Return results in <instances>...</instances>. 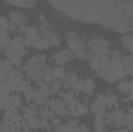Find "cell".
<instances>
[{
    "mask_svg": "<svg viewBox=\"0 0 133 132\" xmlns=\"http://www.w3.org/2000/svg\"><path fill=\"white\" fill-rule=\"evenodd\" d=\"M61 87H62V82L61 81H53L51 84H50V89H51V93H57L59 90H61Z\"/></svg>",
    "mask_w": 133,
    "mask_h": 132,
    "instance_id": "28",
    "label": "cell"
},
{
    "mask_svg": "<svg viewBox=\"0 0 133 132\" xmlns=\"http://www.w3.org/2000/svg\"><path fill=\"white\" fill-rule=\"evenodd\" d=\"M111 53L110 40H107L102 36H95L87 42V59L90 68L98 71L101 67V62Z\"/></svg>",
    "mask_w": 133,
    "mask_h": 132,
    "instance_id": "2",
    "label": "cell"
},
{
    "mask_svg": "<svg viewBox=\"0 0 133 132\" xmlns=\"http://www.w3.org/2000/svg\"><path fill=\"white\" fill-rule=\"evenodd\" d=\"M105 120H107V123H108L110 126H115V128H118V129H121L122 126L127 124V121H125V113H124V110H121V109H113L111 112H108V113L105 115Z\"/></svg>",
    "mask_w": 133,
    "mask_h": 132,
    "instance_id": "9",
    "label": "cell"
},
{
    "mask_svg": "<svg viewBox=\"0 0 133 132\" xmlns=\"http://www.w3.org/2000/svg\"><path fill=\"white\" fill-rule=\"evenodd\" d=\"M39 117H42V121H51L56 115H54V112L50 109V107H43V109H40L39 110Z\"/></svg>",
    "mask_w": 133,
    "mask_h": 132,
    "instance_id": "22",
    "label": "cell"
},
{
    "mask_svg": "<svg viewBox=\"0 0 133 132\" xmlns=\"http://www.w3.org/2000/svg\"><path fill=\"white\" fill-rule=\"evenodd\" d=\"M19 109H22V95L12 93L5 106V110H19Z\"/></svg>",
    "mask_w": 133,
    "mask_h": 132,
    "instance_id": "16",
    "label": "cell"
},
{
    "mask_svg": "<svg viewBox=\"0 0 133 132\" xmlns=\"http://www.w3.org/2000/svg\"><path fill=\"white\" fill-rule=\"evenodd\" d=\"M51 95V89L46 82H37V86L33 89V101L36 106H42V104H46L48 103V98Z\"/></svg>",
    "mask_w": 133,
    "mask_h": 132,
    "instance_id": "7",
    "label": "cell"
},
{
    "mask_svg": "<svg viewBox=\"0 0 133 132\" xmlns=\"http://www.w3.org/2000/svg\"><path fill=\"white\" fill-rule=\"evenodd\" d=\"M48 107L54 112V115H56V117H64V115H66V113L70 112V110L66 109V106H65V103H64V99H62V98L50 99Z\"/></svg>",
    "mask_w": 133,
    "mask_h": 132,
    "instance_id": "13",
    "label": "cell"
},
{
    "mask_svg": "<svg viewBox=\"0 0 133 132\" xmlns=\"http://www.w3.org/2000/svg\"><path fill=\"white\" fill-rule=\"evenodd\" d=\"M39 33L40 36L45 39V40H48L53 47L56 45V47H59L61 45V42H62V39H61V34L57 33V30L54 28V25L51 23V22H48V19L43 16V14H39Z\"/></svg>",
    "mask_w": 133,
    "mask_h": 132,
    "instance_id": "5",
    "label": "cell"
},
{
    "mask_svg": "<svg viewBox=\"0 0 133 132\" xmlns=\"http://www.w3.org/2000/svg\"><path fill=\"white\" fill-rule=\"evenodd\" d=\"M9 97H11V93H9V89H8V87L0 90V107H5V106H6Z\"/></svg>",
    "mask_w": 133,
    "mask_h": 132,
    "instance_id": "27",
    "label": "cell"
},
{
    "mask_svg": "<svg viewBox=\"0 0 133 132\" xmlns=\"http://www.w3.org/2000/svg\"><path fill=\"white\" fill-rule=\"evenodd\" d=\"M77 79H79V76H77V73H76L74 70L66 71L65 79L62 81V87H65L66 90H74V86H76Z\"/></svg>",
    "mask_w": 133,
    "mask_h": 132,
    "instance_id": "15",
    "label": "cell"
},
{
    "mask_svg": "<svg viewBox=\"0 0 133 132\" xmlns=\"http://www.w3.org/2000/svg\"><path fill=\"white\" fill-rule=\"evenodd\" d=\"M23 70H25V75L31 79V81H36V82H42L43 81V76L48 70V65H46V58L45 55H33L30 56L25 62H23Z\"/></svg>",
    "mask_w": 133,
    "mask_h": 132,
    "instance_id": "3",
    "label": "cell"
},
{
    "mask_svg": "<svg viewBox=\"0 0 133 132\" xmlns=\"http://www.w3.org/2000/svg\"><path fill=\"white\" fill-rule=\"evenodd\" d=\"M129 87H130L129 95H130V97H133V78H132V79H129Z\"/></svg>",
    "mask_w": 133,
    "mask_h": 132,
    "instance_id": "31",
    "label": "cell"
},
{
    "mask_svg": "<svg viewBox=\"0 0 133 132\" xmlns=\"http://www.w3.org/2000/svg\"><path fill=\"white\" fill-rule=\"evenodd\" d=\"M5 120H9L11 123H19L20 121L19 110H5Z\"/></svg>",
    "mask_w": 133,
    "mask_h": 132,
    "instance_id": "23",
    "label": "cell"
},
{
    "mask_svg": "<svg viewBox=\"0 0 133 132\" xmlns=\"http://www.w3.org/2000/svg\"><path fill=\"white\" fill-rule=\"evenodd\" d=\"M31 47H33V48H36V50H39V51H43V50L51 48L53 45H51L48 40H45L43 37H40V39H37L36 42H33V44H31Z\"/></svg>",
    "mask_w": 133,
    "mask_h": 132,
    "instance_id": "20",
    "label": "cell"
},
{
    "mask_svg": "<svg viewBox=\"0 0 133 132\" xmlns=\"http://www.w3.org/2000/svg\"><path fill=\"white\" fill-rule=\"evenodd\" d=\"M22 115L23 118H30V117H39V107L31 103V104H26L22 107Z\"/></svg>",
    "mask_w": 133,
    "mask_h": 132,
    "instance_id": "18",
    "label": "cell"
},
{
    "mask_svg": "<svg viewBox=\"0 0 133 132\" xmlns=\"http://www.w3.org/2000/svg\"><path fill=\"white\" fill-rule=\"evenodd\" d=\"M102 79L108 82H119L125 76V70L122 65V56L118 50H111V53L101 62L99 70L96 71Z\"/></svg>",
    "mask_w": 133,
    "mask_h": 132,
    "instance_id": "1",
    "label": "cell"
},
{
    "mask_svg": "<svg viewBox=\"0 0 133 132\" xmlns=\"http://www.w3.org/2000/svg\"><path fill=\"white\" fill-rule=\"evenodd\" d=\"M8 5H9L11 8L20 9V8H34V6H36V2H9Z\"/></svg>",
    "mask_w": 133,
    "mask_h": 132,
    "instance_id": "24",
    "label": "cell"
},
{
    "mask_svg": "<svg viewBox=\"0 0 133 132\" xmlns=\"http://www.w3.org/2000/svg\"><path fill=\"white\" fill-rule=\"evenodd\" d=\"M122 45H124V48L133 56V33L122 36Z\"/></svg>",
    "mask_w": 133,
    "mask_h": 132,
    "instance_id": "21",
    "label": "cell"
},
{
    "mask_svg": "<svg viewBox=\"0 0 133 132\" xmlns=\"http://www.w3.org/2000/svg\"><path fill=\"white\" fill-rule=\"evenodd\" d=\"M62 99H64V103H65L66 109L71 112L81 101H79V98H77V95H76V92L74 90H66L65 93L62 95Z\"/></svg>",
    "mask_w": 133,
    "mask_h": 132,
    "instance_id": "14",
    "label": "cell"
},
{
    "mask_svg": "<svg viewBox=\"0 0 133 132\" xmlns=\"http://www.w3.org/2000/svg\"><path fill=\"white\" fill-rule=\"evenodd\" d=\"M5 56L12 65H20L23 58L26 56V50H25L23 45H20V44H17L14 40H9V44H8V47L5 50Z\"/></svg>",
    "mask_w": 133,
    "mask_h": 132,
    "instance_id": "6",
    "label": "cell"
},
{
    "mask_svg": "<svg viewBox=\"0 0 133 132\" xmlns=\"http://www.w3.org/2000/svg\"><path fill=\"white\" fill-rule=\"evenodd\" d=\"M17 33L22 34V36L30 42V45H31L33 42H36L37 39H40V37H42L40 33H39V28H37V27H33V25H25V27L19 28V30H17Z\"/></svg>",
    "mask_w": 133,
    "mask_h": 132,
    "instance_id": "12",
    "label": "cell"
},
{
    "mask_svg": "<svg viewBox=\"0 0 133 132\" xmlns=\"http://www.w3.org/2000/svg\"><path fill=\"white\" fill-rule=\"evenodd\" d=\"M50 123H51V124H53L54 128H57V126H61V124H62L64 121H62V117H54V118H53V120H51Z\"/></svg>",
    "mask_w": 133,
    "mask_h": 132,
    "instance_id": "29",
    "label": "cell"
},
{
    "mask_svg": "<svg viewBox=\"0 0 133 132\" xmlns=\"http://www.w3.org/2000/svg\"><path fill=\"white\" fill-rule=\"evenodd\" d=\"M54 132H81V129L76 120H68L65 123H62L61 126H57Z\"/></svg>",
    "mask_w": 133,
    "mask_h": 132,
    "instance_id": "17",
    "label": "cell"
},
{
    "mask_svg": "<svg viewBox=\"0 0 133 132\" xmlns=\"http://www.w3.org/2000/svg\"><path fill=\"white\" fill-rule=\"evenodd\" d=\"M95 132H104V123H95Z\"/></svg>",
    "mask_w": 133,
    "mask_h": 132,
    "instance_id": "30",
    "label": "cell"
},
{
    "mask_svg": "<svg viewBox=\"0 0 133 132\" xmlns=\"http://www.w3.org/2000/svg\"><path fill=\"white\" fill-rule=\"evenodd\" d=\"M71 112H74V115H77V117H81V115H87V113H88V107H87L84 103H79Z\"/></svg>",
    "mask_w": 133,
    "mask_h": 132,
    "instance_id": "26",
    "label": "cell"
},
{
    "mask_svg": "<svg viewBox=\"0 0 133 132\" xmlns=\"http://www.w3.org/2000/svg\"><path fill=\"white\" fill-rule=\"evenodd\" d=\"M65 39L68 50L71 51L73 56H76L79 59H87V44L84 42L81 34L74 30H70L65 33Z\"/></svg>",
    "mask_w": 133,
    "mask_h": 132,
    "instance_id": "4",
    "label": "cell"
},
{
    "mask_svg": "<svg viewBox=\"0 0 133 132\" xmlns=\"http://www.w3.org/2000/svg\"><path fill=\"white\" fill-rule=\"evenodd\" d=\"M118 92H119V93H124V95H129V92H130L129 79H122V81L118 82Z\"/></svg>",
    "mask_w": 133,
    "mask_h": 132,
    "instance_id": "25",
    "label": "cell"
},
{
    "mask_svg": "<svg viewBox=\"0 0 133 132\" xmlns=\"http://www.w3.org/2000/svg\"><path fill=\"white\" fill-rule=\"evenodd\" d=\"M122 65H124V70H125V75H132L133 76V56L132 55L122 56Z\"/></svg>",
    "mask_w": 133,
    "mask_h": 132,
    "instance_id": "19",
    "label": "cell"
},
{
    "mask_svg": "<svg viewBox=\"0 0 133 132\" xmlns=\"http://www.w3.org/2000/svg\"><path fill=\"white\" fill-rule=\"evenodd\" d=\"M71 59H73V55H71V51L66 50V48L57 50V51L51 56V62L54 64V67H62V68H64L66 64H70Z\"/></svg>",
    "mask_w": 133,
    "mask_h": 132,
    "instance_id": "10",
    "label": "cell"
},
{
    "mask_svg": "<svg viewBox=\"0 0 133 132\" xmlns=\"http://www.w3.org/2000/svg\"><path fill=\"white\" fill-rule=\"evenodd\" d=\"M96 84L93 81L91 76H84V78H79L76 86H74V92H81V93H85V95H90L93 90H95Z\"/></svg>",
    "mask_w": 133,
    "mask_h": 132,
    "instance_id": "11",
    "label": "cell"
},
{
    "mask_svg": "<svg viewBox=\"0 0 133 132\" xmlns=\"http://www.w3.org/2000/svg\"><path fill=\"white\" fill-rule=\"evenodd\" d=\"M26 25V17L23 14L22 9H17V8H12L9 11V30L16 31L22 27Z\"/></svg>",
    "mask_w": 133,
    "mask_h": 132,
    "instance_id": "8",
    "label": "cell"
},
{
    "mask_svg": "<svg viewBox=\"0 0 133 132\" xmlns=\"http://www.w3.org/2000/svg\"><path fill=\"white\" fill-rule=\"evenodd\" d=\"M0 132H5V131H3V129H2V128H0Z\"/></svg>",
    "mask_w": 133,
    "mask_h": 132,
    "instance_id": "32",
    "label": "cell"
}]
</instances>
